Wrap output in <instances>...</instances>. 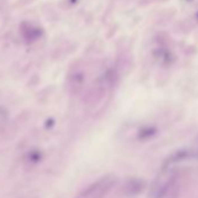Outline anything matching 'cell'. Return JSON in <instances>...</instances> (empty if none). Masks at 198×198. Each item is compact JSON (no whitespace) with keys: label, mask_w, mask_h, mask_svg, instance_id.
<instances>
[{"label":"cell","mask_w":198,"mask_h":198,"mask_svg":"<svg viewBox=\"0 0 198 198\" xmlns=\"http://www.w3.org/2000/svg\"><path fill=\"white\" fill-rule=\"evenodd\" d=\"M115 177L113 175L104 176L99 178L97 182L91 184L82 193V198H103L109 191V189L114 185Z\"/></svg>","instance_id":"cell-1"},{"label":"cell","mask_w":198,"mask_h":198,"mask_svg":"<svg viewBox=\"0 0 198 198\" xmlns=\"http://www.w3.org/2000/svg\"><path fill=\"white\" fill-rule=\"evenodd\" d=\"M145 188V182L141 179H130L125 185V192L127 196H136Z\"/></svg>","instance_id":"cell-3"},{"label":"cell","mask_w":198,"mask_h":198,"mask_svg":"<svg viewBox=\"0 0 198 198\" xmlns=\"http://www.w3.org/2000/svg\"><path fill=\"white\" fill-rule=\"evenodd\" d=\"M170 181H171L170 176L159 178L156 182L154 183V185L151 187V190L149 192L151 198H163V196L167 193L168 189L170 187Z\"/></svg>","instance_id":"cell-2"},{"label":"cell","mask_w":198,"mask_h":198,"mask_svg":"<svg viewBox=\"0 0 198 198\" xmlns=\"http://www.w3.org/2000/svg\"><path fill=\"white\" fill-rule=\"evenodd\" d=\"M197 18H198V13H197Z\"/></svg>","instance_id":"cell-4"}]
</instances>
